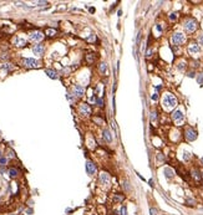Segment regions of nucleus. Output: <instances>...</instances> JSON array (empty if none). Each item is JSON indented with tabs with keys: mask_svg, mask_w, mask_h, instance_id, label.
<instances>
[{
	"mask_svg": "<svg viewBox=\"0 0 203 215\" xmlns=\"http://www.w3.org/2000/svg\"><path fill=\"white\" fill-rule=\"evenodd\" d=\"M163 107L164 108H172V107H174L176 104H177V100H176V97L173 95H171V93H167V95L163 97Z\"/></svg>",
	"mask_w": 203,
	"mask_h": 215,
	"instance_id": "f257e3e1",
	"label": "nucleus"
},
{
	"mask_svg": "<svg viewBox=\"0 0 203 215\" xmlns=\"http://www.w3.org/2000/svg\"><path fill=\"white\" fill-rule=\"evenodd\" d=\"M186 41V37H184V35L182 34V32H176V34H173V36H172V42L174 44V45H182L183 42Z\"/></svg>",
	"mask_w": 203,
	"mask_h": 215,
	"instance_id": "f03ea898",
	"label": "nucleus"
},
{
	"mask_svg": "<svg viewBox=\"0 0 203 215\" xmlns=\"http://www.w3.org/2000/svg\"><path fill=\"white\" fill-rule=\"evenodd\" d=\"M184 29H186L187 32L196 31V29H197V21H196L195 19H188V20H186V23H184Z\"/></svg>",
	"mask_w": 203,
	"mask_h": 215,
	"instance_id": "7ed1b4c3",
	"label": "nucleus"
},
{
	"mask_svg": "<svg viewBox=\"0 0 203 215\" xmlns=\"http://www.w3.org/2000/svg\"><path fill=\"white\" fill-rule=\"evenodd\" d=\"M184 135H186V139L187 141H195L197 138V132H196L193 128H187L186 132H184Z\"/></svg>",
	"mask_w": 203,
	"mask_h": 215,
	"instance_id": "20e7f679",
	"label": "nucleus"
},
{
	"mask_svg": "<svg viewBox=\"0 0 203 215\" xmlns=\"http://www.w3.org/2000/svg\"><path fill=\"white\" fill-rule=\"evenodd\" d=\"M23 65H24L25 67H27V69H33V67H38L39 62L35 58H25L24 61H23Z\"/></svg>",
	"mask_w": 203,
	"mask_h": 215,
	"instance_id": "39448f33",
	"label": "nucleus"
},
{
	"mask_svg": "<svg viewBox=\"0 0 203 215\" xmlns=\"http://www.w3.org/2000/svg\"><path fill=\"white\" fill-rule=\"evenodd\" d=\"M172 118L173 121H176V122H182V121L184 120V116H183V112L181 111V110H177V111H174L172 113Z\"/></svg>",
	"mask_w": 203,
	"mask_h": 215,
	"instance_id": "423d86ee",
	"label": "nucleus"
},
{
	"mask_svg": "<svg viewBox=\"0 0 203 215\" xmlns=\"http://www.w3.org/2000/svg\"><path fill=\"white\" fill-rule=\"evenodd\" d=\"M86 172H87L89 175H94L95 172H96V165H95L92 162H90V160L86 162Z\"/></svg>",
	"mask_w": 203,
	"mask_h": 215,
	"instance_id": "0eeeda50",
	"label": "nucleus"
},
{
	"mask_svg": "<svg viewBox=\"0 0 203 215\" xmlns=\"http://www.w3.org/2000/svg\"><path fill=\"white\" fill-rule=\"evenodd\" d=\"M44 51H45V47H44V45H41V44H38V45H35L33 47V52L38 56H41L44 54Z\"/></svg>",
	"mask_w": 203,
	"mask_h": 215,
	"instance_id": "6e6552de",
	"label": "nucleus"
},
{
	"mask_svg": "<svg viewBox=\"0 0 203 215\" xmlns=\"http://www.w3.org/2000/svg\"><path fill=\"white\" fill-rule=\"evenodd\" d=\"M84 92H85V90H84V87L80 86V85H76V86L73 87V95L77 96V97H81V96L84 95Z\"/></svg>",
	"mask_w": 203,
	"mask_h": 215,
	"instance_id": "1a4fd4ad",
	"label": "nucleus"
},
{
	"mask_svg": "<svg viewBox=\"0 0 203 215\" xmlns=\"http://www.w3.org/2000/svg\"><path fill=\"white\" fill-rule=\"evenodd\" d=\"M100 182H101V184H108L110 183V175L107 174V173H101L100 174Z\"/></svg>",
	"mask_w": 203,
	"mask_h": 215,
	"instance_id": "9d476101",
	"label": "nucleus"
},
{
	"mask_svg": "<svg viewBox=\"0 0 203 215\" xmlns=\"http://www.w3.org/2000/svg\"><path fill=\"white\" fill-rule=\"evenodd\" d=\"M80 112H81L82 114H90L91 113V108H90V106L87 103H82L80 106Z\"/></svg>",
	"mask_w": 203,
	"mask_h": 215,
	"instance_id": "9b49d317",
	"label": "nucleus"
},
{
	"mask_svg": "<svg viewBox=\"0 0 203 215\" xmlns=\"http://www.w3.org/2000/svg\"><path fill=\"white\" fill-rule=\"evenodd\" d=\"M44 37V35L41 34L40 31H36V32H33L31 35H30V39L33 41H40L41 39Z\"/></svg>",
	"mask_w": 203,
	"mask_h": 215,
	"instance_id": "f8f14e48",
	"label": "nucleus"
},
{
	"mask_svg": "<svg viewBox=\"0 0 203 215\" xmlns=\"http://www.w3.org/2000/svg\"><path fill=\"white\" fill-rule=\"evenodd\" d=\"M199 45H197V44H191L189 45V47H188V51L191 52V54H198L199 52Z\"/></svg>",
	"mask_w": 203,
	"mask_h": 215,
	"instance_id": "ddd939ff",
	"label": "nucleus"
},
{
	"mask_svg": "<svg viewBox=\"0 0 203 215\" xmlns=\"http://www.w3.org/2000/svg\"><path fill=\"white\" fill-rule=\"evenodd\" d=\"M45 73L49 76L50 79H52V80H56V79H57V73H56V71H54V70L48 69V70H45Z\"/></svg>",
	"mask_w": 203,
	"mask_h": 215,
	"instance_id": "4468645a",
	"label": "nucleus"
},
{
	"mask_svg": "<svg viewBox=\"0 0 203 215\" xmlns=\"http://www.w3.org/2000/svg\"><path fill=\"white\" fill-rule=\"evenodd\" d=\"M104 138H105L108 143H111V142H112V135H111V133H110V131H108V129H105V131H104Z\"/></svg>",
	"mask_w": 203,
	"mask_h": 215,
	"instance_id": "2eb2a0df",
	"label": "nucleus"
},
{
	"mask_svg": "<svg viewBox=\"0 0 203 215\" xmlns=\"http://www.w3.org/2000/svg\"><path fill=\"white\" fill-rule=\"evenodd\" d=\"M14 42H15V45L19 46V47H23V46L26 45V41H25L24 39H19V37H16V39L14 40Z\"/></svg>",
	"mask_w": 203,
	"mask_h": 215,
	"instance_id": "dca6fc26",
	"label": "nucleus"
},
{
	"mask_svg": "<svg viewBox=\"0 0 203 215\" xmlns=\"http://www.w3.org/2000/svg\"><path fill=\"white\" fill-rule=\"evenodd\" d=\"M164 175H166L167 179H172L174 174H173V170H172L171 168H166V169H164Z\"/></svg>",
	"mask_w": 203,
	"mask_h": 215,
	"instance_id": "f3484780",
	"label": "nucleus"
},
{
	"mask_svg": "<svg viewBox=\"0 0 203 215\" xmlns=\"http://www.w3.org/2000/svg\"><path fill=\"white\" fill-rule=\"evenodd\" d=\"M192 177L195 178L197 182H199V180H201V174H199L198 169H195V170H192Z\"/></svg>",
	"mask_w": 203,
	"mask_h": 215,
	"instance_id": "a211bd4d",
	"label": "nucleus"
},
{
	"mask_svg": "<svg viewBox=\"0 0 203 215\" xmlns=\"http://www.w3.org/2000/svg\"><path fill=\"white\" fill-rule=\"evenodd\" d=\"M106 71H107V65H106L105 62H102V64H100V72L105 75V73H106Z\"/></svg>",
	"mask_w": 203,
	"mask_h": 215,
	"instance_id": "6ab92c4d",
	"label": "nucleus"
},
{
	"mask_svg": "<svg viewBox=\"0 0 203 215\" xmlns=\"http://www.w3.org/2000/svg\"><path fill=\"white\" fill-rule=\"evenodd\" d=\"M9 174H10V177H16V175H17V170H16V169H14V168H11V169L9 170Z\"/></svg>",
	"mask_w": 203,
	"mask_h": 215,
	"instance_id": "aec40b11",
	"label": "nucleus"
},
{
	"mask_svg": "<svg viewBox=\"0 0 203 215\" xmlns=\"http://www.w3.org/2000/svg\"><path fill=\"white\" fill-rule=\"evenodd\" d=\"M151 121H152V122H156V121H157V112H151Z\"/></svg>",
	"mask_w": 203,
	"mask_h": 215,
	"instance_id": "412c9836",
	"label": "nucleus"
},
{
	"mask_svg": "<svg viewBox=\"0 0 203 215\" xmlns=\"http://www.w3.org/2000/svg\"><path fill=\"white\" fill-rule=\"evenodd\" d=\"M197 82H198L199 85H203V72L198 75V77H197Z\"/></svg>",
	"mask_w": 203,
	"mask_h": 215,
	"instance_id": "4be33fe9",
	"label": "nucleus"
},
{
	"mask_svg": "<svg viewBox=\"0 0 203 215\" xmlns=\"http://www.w3.org/2000/svg\"><path fill=\"white\" fill-rule=\"evenodd\" d=\"M55 34H56V31L52 30V29H48V30H46V35H49V36H54Z\"/></svg>",
	"mask_w": 203,
	"mask_h": 215,
	"instance_id": "5701e85b",
	"label": "nucleus"
},
{
	"mask_svg": "<svg viewBox=\"0 0 203 215\" xmlns=\"http://www.w3.org/2000/svg\"><path fill=\"white\" fill-rule=\"evenodd\" d=\"M120 215H127V208L125 207V205L121 208V210H120Z\"/></svg>",
	"mask_w": 203,
	"mask_h": 215,
	"instance_id": "b1692460",
	"label": "nucleus"
},
{
	"mask_svg": "<svg viewBox=\"0 0 203 215\" xmlns=\"http://www.w3.org/2000/svg\"><path fill=\"white\" fill-rule=\"evenodd\" d=\"M3 69H5L6 71H9V70H13L14 67H13L10 64H4V65H3Z\"/></svg>",
	"mask_w": 203,
	"mask_h": 215,
	"instance_id": "393cba45",
	"label": "nucleus"
},
{
	"mask_svg": "<svg viewBox=\"0 0 203 215\" xmlns=\"http://www.w3.org/2000/svg\"><path fill=\"white\" fill-rule=\"evenodd\" d=\"M150 214L151 215H157L158 214V210L156 208H150Z\"/></svg>",
	"mask_w": 203,
	"mask_h": 215,
	"instance_id": "a878e982",
	"label": "nucleus"
},
{
	"mask_svg": "<svg viewBox=\"0 0 203 215\" xmlns=\"http://www.w3.org/2000/svg\"><path fill=\"white\" fill-rule=\"evenodd\" d=\"M189 158H191V153H189V152H184V154H183V159L188 160Z\"/></svg>",
	"mask_w": 203,
	"mask_h": 215,
	"instance_id": "bb28decb",
	"label": "nucleus"
},
{
	"mask_svg": "<svg viewBox=\"0 0 203 215\" xmlns=\"http://www.w3.org/2000/svg\"><path fill=\"white\" fill-rule=\"evenodd\" d=\"M123 188H125L127 191H130L131 188H130V185H128V182H127V180H125V182H123Z\"/></svg>",
	"mask_w": 203,
	"mask_h": 215,
	"instance_id": "cd10ccee",
	"label": "nucleus"
},
{
	"mask_svg": "<svg viewBox=\"0 0 203 215\" xmlns=\"http://www.w3.org/2000/svg\"><path fill=\"white\" fill-rule=\"evenodd\" d=\"M96 103H97L100 107H102V106H104V101H102L101 98H97V100H96Z\"/></svg>",
	"mask_w": 203,
	"mask_h": 215,
	"instance_id": "c85d7f7f",
	"label": "nucleus"
},
{
	"mask_svg": "<svg viewBox=\"0 0 203 215\" xmlns=\"http://www.w3.org/2000/svg\"><path fill=\"white\" fill-rule=\"evenodd\" d=\"M6 162H8L6 158H3V157L0 158V164H1V165H5V163H6Z\"/></svg>",
	"mask_w": 203,
	"mask_h": 215,
	"instance_id": "c756f323",
	"label": "nucleus"
},
{
	"mask_svg": "<svg viewBox=\"0 0 203 215\" xmlns=\"http://www.w3.org/2000/svg\"><path fill=\"white\" fill-rule=\"evenodd\" d=\"M187 205H195V200L193 199H187Z\"/></svg>",
	"mask_w": 203,
	"mask_h": 215,
	"instance_id": "7c9ffc66",
	"label": "nucleus"
},
{
	"mask_svg": "<svg viewBox=\"0 0 203 215\" xmlns=\"http://www.w3.org/2000/svg\"><path fill=\"white\" fill-rule=\"evenodd\" d=\"M170 19H171V20H172V21H174V20L177 19V14H174V13H173V14H171Z\"/></svg>",
	"mask_w": 203,
	"mask_h": 215,
	"instance_id": "2f4dec72",
	"label": "nucleus"
},
{
	"mask_svg": "<svg viewBox=\"0 0 203 215\" xmlns=\"http://www.w3.org/2000/svg\"><path fill=\"white\" fill-rule=\"evenodd\" d=\"M157 98H158V93H153V95H152V100H153V101H157Z\"/></svg>",
	"mask_w": 203,
	"mask_h": 215,
	"instance_id": "473e14b6",
	"label": "nucleus"
},
{
	"mask_svg": "<svg viewBox=\"0 0 203 215\" xmlns=\"http://www.w3.org/2000/svg\"><path fill=\"white\" fill-rule=\"evenodd\" d=\"M178 70H184V64H183V62L178 65Z\"/></svg>",
	"mask_w": 203,
	"mask_h": 215,
	"instance_id": "72a5a7b5",
	"label": "nucleus"
},
{
	"mask_svg": "<svg viewBox=\"0 0 203 215\" xmlns=\"http://www.w3.org/2000/svg\"><path fill=\"white\" fill-rule=\"evenodd\" d=\"M36 4H39V5H48V3H46V1H38V3H36Z\"/></svg>",
	"mask_w": 203,
	"mask_h": 215,
	"instance_id": "f704fd0d",
	"label": "nucleus"
},
{
	"mask_svg": "<svg viewBox=\"0 0 203 215\" xmlns=\"http://www.w3.org/2000/svg\"><path fill=\"white\" fill-rule=\"evenodd\" d=\"M151 55H152V50L150 48V50H147V54H146V56H147V57H150Z\"/></svg>",
	"mask_w": 203,
	"mask_h": 215,
	"instance_id": "c9c22d12",
	"label": "nucleus"
},
{
	"mask_svg": "<svg viewBox=\"0 0 203 215\" xmlns=\"http://www.w3.org/2000/svg\"><path fill=\"white\" fill-rule=\"evenodd\" d=\"M198 41H199V45H203V35H201V36H199Z\"/></svg>",
	"mask_w": 203,
	"mask_h": 215,
	"instance_id": "e433bc0d",
	"label": "nucleus"
},
{
	"mask_svg": "<svg viewBox=\"0 0 203 215\" xmlns=\"http://www.w3.org/2000/svg\"><path fill=\"white\" fill-rule=\"evenodd\" d=\"M95 40V35H94V36H91V37H89V39H87V41H94Z\"/></svg>",
	"mask_w": 203,
	"mask_h": 215,
	"instance_id": "4c0bfd02",
	"label": "nucleus"
},
{
	"mask_svg": "<svg viewBox=\"0 0 203 215\" xmlns=\"http://www.w3.org/2000/svg\"><path fill=\"white\" fill-rule=\"evenodd\" d=\"M157 30H158V31H162V27H161L160 25H157Z\"/></svg>",
	"mask_w": 203,
	"mask_h": 215,
	"instance_id": "58836bf2",
	"label": "nucleus"
},
{
	"mask_svg": "<svg viewBox=\"0 0 203 215\" xmlns=\"http://www.w3.org/2000/svg\"><path fill=\"white\" fill-rule=\"evenodd\" d=\"M188 76H189V77H193V76H195V73H193V72H189V73H188Z\"/></svg>",
	"mask_w": 203,
	"mask_h": 215,
	"instance_id": "ea45409f",
	"label": "nucleus"
},
{
	"mask_svg": "<svg viewBox=\"0 0 203 215\" xmlns=\"http://www.w3.org/2000/svg\"><path fill=\"white\" fill-rule=\"evenodd\" d=\"M0 158H1V152H0Z\"/></svg>",
	"mask_w": 203,
	"mask_h": 215,
	"instance_id": "a19ab883",
	"label": "nucleus"
},
{
	"mask_svg": "<svg viewBox=\"0 0 203 215\" xmlns=\"http://www.w3.org/2000/svg\"><path fill=\"white\" fill-rule=\"evenodd\" d=\"M201 160H202V164H203V158H202V159H201Z\"/></svg>",
	"mask_w": 203,
	"mask_h": 215,
	"instance_id": "79ce46f5",
	"label": "nucleus"
}]
</instances>
